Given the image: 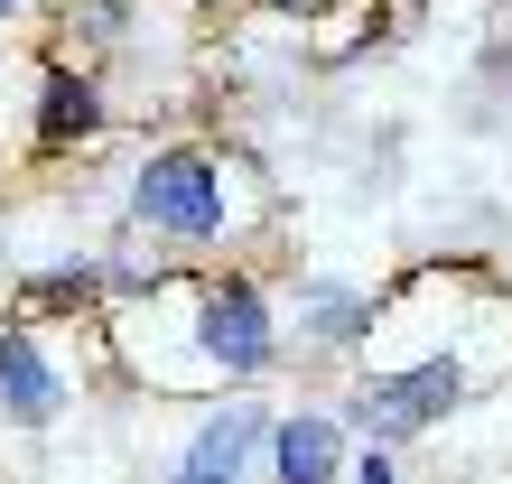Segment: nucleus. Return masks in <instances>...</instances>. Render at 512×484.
I'll return each instance as SVG.
<instances>
[{"mask_svg":"<svg viewBox=\"0 0 512 484\" xmlns=\"http://www.w3.org/2000/svg\"><path fill=\"white\" fill-rule=\"evenodd\" d=\"M66 401H75V382L56 373L47 336L38 326H0V419H10V429H47Z\"/></svg>","mask_w":512,"mask_h":484,"instance_id":"7","label":"nucleus"},{"mask_svg":"<svg viewBox=\"0 0 512 484\" xmlns=\"http://www.w3.org/2000/svg\"><path fill=\"white\" fill-rule=\"evenodd\" d=\"M159 308L177 317V354H187V382L205 391H243L280 363V308H270L261 270L215 261V270H168Z\"/></svg>","mask_w":512,"mask_h":484,"instance_id":"1","label":"nucleus"},{"mask_svg":"<svg viewBox=\"0 0 512 484\" xmlns=\"http://www.w3.org/2000/svg\"><path fill=\"white\" fill-rule=\"evenodd\" d=\"M354 484H401V475H391V457H382V447H364V466H354Z\"/></svg>","mask_w":512,"mask_h":484,"instance_id":"10","label":"nucleus"},{"mask_svg":"<svg viewBox=\"0 0 512 484\" xmlns=\"http://www.w3.org/2000/svg\"><path fill=\"white\" fill-rule=\"evenodd\" d=\"M270 19H326V0H261Z\"/></svg>","mask_w":512,"mask_h":484,"instance_id":"11","label":"nucleus"},{"mask_svg":"<svg viewBox=\"0 0 512 484\" xmlns=\"http://www.w3.org/2000/svg\"><path fill=\"white\" fill-rule=\"evenodd\" d=\"M187 10H205V19H215V10H233V0H187Z\"/></svg>","mask_w":512,"mask_h":484,"instance_id":"13","label":"nucleus"},{"mask_svg":"<svg viewBox=\"0 0 512 484\" xmlns=\"http://www.w3.org/2000/svg\"><path fill=\"white\" fill-rule=\"evenodd\" d=\"M28 308H94L103 298V261H47V270H28L19 280Z\"/></svg>","mask_w":512,"mask_h":484,"instance_id":"9","label":"nucleus"},{"mask_svg":"<svg viewBox=\"0 0 512 484\" xmlns=\"http://www.w3.org/2000/svg\"><path fill=\"white\" fill-rule=\"evenodd\" d=\"M112 131V94L94 66H75V56H38V75H28V149L38 159H75V149H94Z\"/></svg>","mask_w":512,"mask_h":484,"instance_id":"4","label":"nucleus"},{"mask_svg":"<svg viewBox=\"0 0 512 484\" xmlns=\"http://www.w3.org/2000/svg\"><path fill=\"white\" fill-rule=\"evenodd\" d=\"M270 475H280V484H336L345 475L336 410H280V419H270Z\"/></svg>","mask_w":512,"mask_h":484,"instance_id":"8","label":"nucleus"},{"mask_svg":"<svg viewBox=\"0 0 512 484\" xmlns=\"http://www.w3.org/2000/svg\"><path fill=\"white\" fill-rule=\"evenodd\" d=\"M252 224V159L215 140H168L131 168V233L168 252H224Z\"/></svg>","mask_w":512,"mask_h":484,"instance_id":"2","label":"nucleus"},{"mask_svg":"<svg viewBox=\"0 0 512 484\" xmlns=\"http://www.w3.org/2000/svg\"><path fill=\"white\" fill-rule=\"evenodd\" d=\"M28 10H38V0H0V19H28Z\"/></svg>","mask_w":512,"mask_h":484,"instance_id":"12","label":"nucleus"},{"mask_svg":"<svg viewBox=\"0 0 512 484\" xmlns=\"http://www.w3.org/2000/svg\"><path fill=\"white\" fill-rule=\"evenodd\" d=\"M261 447H270V410H261V391H224V401L196 419V438L177 447L168 484H243Z\"/></svg>","mask_w":512,"mask_h":484,"instance_id":"5","label":"nucleus"},{"mask_svg":"<svg viewBox=\"0 0 512 484\" xmlns=\"http://www.w3.org/2000/svg\"><path fill=\"white\" fill-rule=\"evenodd\" d=\"M289 326H298V345H317V354H354V345H373L382 298L336 280V270H308V280L289 289Z\"/></svg>","mask_w":512,"mask_h":484,"instance_id":"6","label":"nucleus"},{"mask_svg":"<svg viewBox=\"0 0 512 484\" xmlns=\"http://www.w3.org/2000/svg\"><path fill=\"white\" fill-rule=\"evenodd\" d=\"M485 363H494V354H475V345H429V354H410V363H373V373L345 382L336 429H354L364 447H382V457H391V447L447 429V419L475 401Z\"/></svg>","mask_w":512,"mask_h":484,"instance_id":"3","label":"nucleus"}]
</instances>
